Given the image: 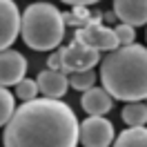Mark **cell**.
Here are the masks:
<instances>
[{"label": "cell", "instance_id": "277c9868", "mask_svg": "<svg viewBox=\"0 0 147 147\" xmlns=\"http://www.w3.org/2000/svg\"><path fill=\"white\" fill-rule=\"evenodd\" d=\"M74 38L83 40L85 45L94 47L98 51H111L118 47V38H116V31L111 27H105L102 25V16H92V20L85 25V27H78L74 31Z\"/></svg>", "mask_w": 147, "mask_h": 147}, {"label": "cell", "instance_id": "e0dca14e", "mask_svg": "<svg viewBox=\"0 0 147 147\" xmlns=\"http://www.w3.org/2000/svg\"><path fill=\"white\" fill-rule=\"evenodd\" d=\"M114 31H116V38H118V45H129V42L136 40V31L127 22H120L118 27H114Z\"/></svg>", "mask_w": 147, "mask_h": 147}, {"label": "cell", "instance_id": "7a4b0ae2", "mask_svg": "<svg viewBox=\"0 0 147 147\" xmlns=\"http://www.w3.org/2000/svg\"><path fill=\"white\" fill-rule=\"evenodd\" d=\"M100 83L114 100L147 98V47L138 42L118 45L100 58Z\"/></svg>", "mask_w": 147, "mask_h": 147}, {"label": "cell", "instance_id": "3957f363", "mask_svg": "<svg viewBox=\"0 0 147 147\" xmlns=\"http://www.w3.org/2000/svg\"><path fill=\"white\" fill-rule=\"evenodd\" d=\"M67 22L63 11L51 2H34L22 11V25L20 36L22 42L34 51H49L58 49L65 38Z\"/></svg>", "mask_w": 147, "mask_h": 147}, {"label": "cell", "instance_id": "2e32d148", "mask_svg": "<svg viewBox=\"0 0 147 147\" xmlns=\"http://www.w3.org/2000/svg\"><path fill=\"white\" fill-rule=\"evenodd\" d=\"M38 92H40L38 80H31V78H27V76L16 85V98H20V100H31V98L38 96Z\"/></svg>", "mask_w": 147, "mask_h": 147}, {"label": "cell", "instance_id": "8fae6325", "mask_svg": "<svg viewBox=\"0 0 147 147\" xmlns=\"http://www.w3.org/2000/svg\"><path fill=\"white\" fill-rule=\"evenodd\" d=\"M38 87L42 96H51V98H63L67 89H69V74L63 69H42L38 74Z\"/></svg>", "mask_w": 147, "mask_h": 147}, {"label": "cell", "instance_id": "4fadbf2b", "mask_svg": "<svg viewBox=\"0 0 147 147\" xmlns=\"http://www.w3.org/2000/svg\"><path fill=\"white\" fill-rule=\"evenodd\" d=\"M120 118L129 127H134V125H147V102L129 100L123 107V111H120Z\"/></svg>", "mask_w": 147, "mask_h": 147}, {"label": "cell", "instance_id": "8992f818", "mask_svg": "<svg viewBox=\"0 0 147 147\" xmlns=\"http://www.w3.org/2000/svg\"><path fill=\"white\" fill-rule=\"evenodd\" d=\"M78 136L85 147H107L114 143L116 131H114L111 120H107L105 116H87L80 123Z\"/></svg>", "mask_w": 147, "mask_h": 147}, {"label": "cell", "instance_id": "52a82bcc", "mask_svg": "<svg viewBox=\"0 0 147 147\" xmlns=\"http://www.w3.org/2000/svg\"><path fill=\"white\" fill-rule=\"evenodd\" d=\"M22 13L13 0H0V51L9 49L20 36Z\"/></svg>", "mask_w": 147, "mask_h": 147}, {"label": "cell", "instance_id": "30bf717a", "mask_svg": "<svg viewBox=\"0 0 147 147\" xmlns=\"http://www.w3.org/2000/svg\"><path fill=\"white\" fill-rule=\"evenodd\" d=\"M80 105L83 109L87 111V116H105L109 114L111 107H114V96H111L105 87H89L83 92V98H80Z\"/></svg>", "mask_w": 147, "mask_h": 147}, {"label": "cell", "instance_id": "ba28073f", "mask_svg": "<svg viewBox=\"0 0 147 147\" xmlns=\"http://www.w3.org/2000/svg\"><path fill=\"white\" fill-rule=\"evenodd\" d=\"M27 74V58L16 49H2L0 51V85L11 87L18 85Z\"/></svg>", "mask_w": 147, "mask_h": 147}, {"label": "cell", "instance_id": "7c38bea8", "mask_svg": "<svg viewBox=\"0 0 147 147\" xmlns=\"http://www.w3.org/2000/svg\"><path fill=\"white\" fill-rule=\"evenodd\" d=\"M116 147H147V127L145 125H134V127L123 129L118 138H114Z\"/></svg>", "mask_w": 147, "mask_h": 147}, {"label": "cell", "instance_id": "5bb4252c", "mask_svg": "<svg viewBox=\"0 0 147 147\" xmlns=\"http://www.w3.org/2000/svg\"><path fill=\"white\" fill-rule=\"evenodd\" d=\"M16 111V96L0 85V127H5Z\"/></svg>", "mask_w": 147, "mask_h": 147}, {"label": "cell", "instance_id": "9a60e30c", "mask_svg": "<svg viewBox=\"0 0 147 147\" xmlns=\"http://www.w3.org/2000/svg\"><path fill=\"white\" fill-rule=\"evenodd\" d=\"M96 71L92 69H80V71H74L69 74V87H74L76 92H85V89H89L96 85Z\"/></svg>", "mask_w": 147, "mask_h": 147}, {"label": "cell", "instance_id": "5b68a950", "mask_svg": "<svg viewBox=\"0 0 147 147\" xmlns=\"http://www.w3.org/2000/svg\"><path fill=\"white\" fill-rule=\"evenodd\" d=\"M63 51V71L65 74H74L80 69H92L100 63V51L94 47L85 45L83 40L74 38L67 47H60Z\"/></svg>", "mask_w": 147, "mask_h": 147}, {"label": "cell", "instance_id": "ffe728a7", "mask_svg": "<svg viewBox=\"0 0 147 147\" xmlns=\"http://www.w3.org/2000/svg\"><path fill=\"white\" fill-rule=\"evenodd\" d=\"M145 100H147V98H145Z\"/></svg>", "mask_w": 147, "mask_h": 147}, {"label": "cell", "instance_id": "6da1fadb", "mask_svg": "<svg viewBox=\"0 0 147 147\" xmlns=\"http://www.w3.org/2000/svg\"><path fill=\"white\" fill-rule=\"evenodd\" d=\"M80 123L74 109L58 98L42 96L22 100L5 125V147H76Z\"/></svg>", "mask_w": 147, "mask_h": 147}, {"label": "cell", "instance_id": "ac0fdd59", "mask_svg": "<svg viewBox=\"0 0 147 147\" xmlns=\"http://www.w3.org/2000/svg\"><path fill=\"white\" fill-rule=\"evenodd\" d=\"M47 67H49V69H63V51H60V49H56V51L49 54Z\"/></svg>", "mask_w": 147, "mask_h": 147}, {"label": "cell", "instance_id": "d6986e66", "mask_svg": "<svg viewBox=\"0 0 147 147\" xmlns=\"http://www.w3.org/2000/svg\"><path fill=\"white\" fill-rule=\"evenodd\" d=\"M60 2H65V5H87V7H89V5H96V2H100V0H60Z\"/></svg>", "mask_w": 147, "mask_h": 147}, {"label": "cell", "instance_id": "9c48e42d", "mask_svg": "<svg viewBox=\"0 0 147 147\" xmlns=\"http://www.w3.org/2000/svg\"><path fill=\"white\" fill-rule=\"evenodd\" d=\"M111 9L120 22H127L131 27L147 25V0H114Z\"/></svg>", "mask_w": 147, "mask_h": 147}]
</instances>
